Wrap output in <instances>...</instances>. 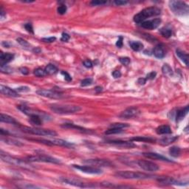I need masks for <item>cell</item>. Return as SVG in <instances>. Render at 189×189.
I'll use <instances>...</instances> for the list:
<instances>
[{
    "instance_id": "obj_1",
    "label": "cell",
    "mask_w": 189,
    "mask_h": 189,
    "mask_svg": "<svg viewBox=\"0 0 189 189\" xmlns=\"http://www.w3.org/2000/svg\"><path fill=\"white\" fill-rule=\"evenodd\" d=\"M51 111L59 115H70L78 112L81 110V108L78 106L69 105V104H53L49 106Z\"/></svg>"
},
{
    "instance_id": "obj_2",
    "label": "cell",
    "mask_w": 189,
    "mask_h": 189,
    "mask_svg": "<svg viewBox=\"0 0 189 189\" xmlns=\"http://www.w3.org/2000/svg\"><path fill=\"white\" fill-rule=\"evenodd\" d=\"M161 14L160 9L157 8V7H149L144 9L143 10L134 16V22L137 24H140L146 20L148 18L152 17V16H158Z\"/></svg>"
},
{
    "instance_id": "obj_3",
    "label": "cell",
    "mask_w": 189,
    "mask_h": 189,
    "mask_svg": "<svg viewBox=\"0 0 189 189\" xmlns=\"http://www.w3.org/2000/svg\"><path fill=\"white\" fill-rule=\"evenodd\" d=\"M115 176L117 177L126 179H149L153 177L150 174L142 173L138 171H120L117 172Z\"/></svg>"
},
{
    "instance_id": "obj_4",
    "label": "cell",
    "mask_w": 189,
    "mask_h": 189,
    "mask_svg": "<svg viewBox=\"0 0 189 189\" xmlns=\"http://www.w3.org/2000/svg\"><path fill=\"white\" fill-rule=\"evenodd\" d=\"M169 8L175 15L183 16L188 15L189 7L186 3L182 1H170Z\"/></svg>"
},
{
    "instance_id": "obj_5",
    "label": "cell",
    "mask_w": 189,
    "mask_h": 189,
    "mask_svg": "<svg viewBox=\"0 0 189 189\" xmlns=\"http://www.w3.org/2000/svg\"><path fill=\"white\" fill-rule=\"evenodd\" d=\"M20 129L27 134L34 135H40V136H47V137H54L57 136V133L53 130L40 129V128L35 127H28V126H21Z\"/></svg>"
},
{
    "instance_id": "obj_6",
    "label": "cell",
    "mask_w": 189,
    "mask_h": 189,
    "mask_svg": "<svg viewBox=\"0 0 189 189\" xmlns=\"http://www.w3.org/2000/svg\"><path fill=\"white\" fill-rule=\"evenodd\" d=\"M1 159L4 162L10 163V164L14 165V166H19L25 168H31V166L29 163H27L26 161L6 155V154L3 153L2 151H1Z\"/></svg>"
},
{
    "instance_id": "obj_7",
    "label": "cell",
    "mask_w": 189,
    "mask_h": 189,
    "mask_svg": "<svg viewBox=\"0 0 189 189\" xmlns=\"http://www.w3.org/2000/svg\"><path fill=\"white\" fill-rule=\"evenodd\" d=\"M27 161L29 162H38V163H53V164H60L61 163L60 159L55 158V157H50L48 155H33L29 156L27 157Z\"/></svg>"
},
{
    "instance_id": "obj_8",
    "label": "cell",
    "mask_w": 189,
    "mask_h": 189,
    "mask_svg": "<svg viewBox=\"0 0 189 189\" xmlns=\"http://www.w3.org/2000/svg\"><path fill=\"white\" fill-rule=\"evenodd\" d=\"M33 140L39 142L41 144L47 145V146H63L66 148H73L74 144H70L67 141L61 140V139H53V140H44V139H33Z\"/></svg>"
},
{
    "instance_id": "obj_9",
    "label": "cell",
    "mask_w": 189,
    "mask_h": 189,
    "mask_svg": "<svg viewBox=\"0 0 189 189\" xmlns=\"http://www.w3.org/2000/svg\"><path fill=\"white\" fill-rule=\"evenodd\" d=\"M36 93L40 96L45 97L52 99H59L63 97V94L59 91L53 90V89H38Z\"/></svg>"
},
{
    "instance_id": "obj_10",
    "label": "cell",
    "mask_w": 189,
    "mask_h": 189,
    "mask_svg": "<svg viewBox=\"0 0 189 189\" xmlns=\"http://www.w3.org/2000/svg\"><path fill=\"white\" fill-rule=\"evenodd\" d=\"M61 180L66 184L79 187V188H95V187H97V185H93V183H84V182L78 180V179H73V178H62Z\"/></svg>"
},
{
    "instance_id": "obj_11",
    "label": "cell",
    "mask_w": 189,
    "mask_h": 189,
    "mask_svg": "<svg viewBox=\"0 0 189 189\" xmlns=\"http://www.w3.org/2000/svg\"><path fill=\"white\" fill-rule=\"evenodd\" d=\"M17 109H19L22 112H23L25 115L31 116L33 115H38L41 116L43 119H45V117H48V115H47L44 112L39 111V110L31 109V108L28 107V106L25 105H19L17 106Z\"/></svg>"
},
{
    "instance_id": "obj_12",
    "label": "cell",
    "mask_w": 189,
    "mask_h": 189,
    "mask_svg": "<svg viewBox=\"0 0 189 189\" xmlns=\"http://www.w3.org/2000/svg\"><path fill=\"white\" fill-rule=\"evenodd\" d=\"M73 168L81 171V172L89 174H100L103 173V171L96 167L89 166H79V165H73Z\"/></svg>"
},
{
    "instance_id": "obj_13",
    "label": "cell",
    "mask_w": 189,
    "mask_h": 189,
    "mask_svg": "<svg viewBox=\"0 0 189 189\" xmlns=\"http://www.w3.org/2000/svg\"><path fill=\"white\" fill-rule=\"evenodd\" d=\"M137 164L142 169L147 171H157L159 168L156 163L151 162V161L144 160V159H140L137 161Z\"/></svg>"
},
{
    "instance_id": "obj_14",
    "label": "cell",
    "mask_w": 189,
    "mask_h": 189,
    "mask_svg": "<svg viewBox=\"0 0 189 189\" xmlns=\"http://www.w3.org/2000/svg\"><path fill=\"white\" fill-rule=\"evenodd\" d=\"M140 113V111L137 109V107H129L125 109L123 111L120 115H119V117L121 119H129L132 118L134 117H136L138 114Z\"/></svg>"
},
{
    "instance_id": "obj_15",
    "label": "cell",
    "mask_w": 189,
    "mask_h": 189,
    "mask_svg": "<svg viewBox=\"0 0 189 189\" xmlns=\"http://www.w3.org/2000/svg\"><path fill=\"white\" fill-rule=\"evenodd\" d=\"M157 180L159 183L163 185H188V181L186 182H182L177 180V179H174L171 177H159L157 179Z\"/></svg>"
},
{
    "instance_id": "obj_16",
    "label": "cell",
    "mask_w": 189,
    "mask_h": 189,
    "mask_svg": "<svg viewBox=\"0 0 189 189\" xmlns=\"http://www.w3.org/2000/svg\"><path fill=\"white\" fill-rule=\"evenodd\" d=\"M84 163L92 165V166H96L98 167H111L112 166L111 162L107 159H90L84 161Z\"/></svg>"
},
{
    "instance_id": "obj_17",
    "label": "cell",
    "mask_w": 189,
    "mask_h": 189,
    "mask_svg": "<svg viewBox=\"0 0 189 189\" xmlns=\"http://www.w3.org/2000/svg\"><path fill=\"white\" fill-rule=\"evenodd\" d=\"M161 23V20L159 19H155L148 21H144V22L140 23V27L146 30H155L159 26Z\"/></svg>"
},
{
    "instance_id": "obj_18",
    "label": "cell",
    "mask_w": 189,
    "mask_h": 189,
    "mask_svg": "<svg viewBox=\"0 0 189 189\" xmlns=\"http://www.w3.org/2000/svg\"><path fill=\"white\" fill-rule=\"evenodd\" d=\"M106 144L123 148H132L135 146V144H134L133 142H128V141L124 140H107L106 141Z\"/></svg>"
},
{
    "instance_id": "obj_19",
    "label": "cell",
    "mask_w": 189,
    "mask_h": 189,
    "mask_svg": "<svg viewBox=\"0 0 189 189\" xmlns=\"http://www.w3.org/2000/svg\"><path fill=\"white\" fill-rule=\"evenodd\" d=\"M143 155L145 157L148 159H155V160H159V161H166V162H172L171 159H168L167 157H164V156L159 155V154L155 153V152H146V153H144Z\"/></svg>"
},
{
    "instance_id": "obj_20",
    "label": "cell",
    "mask_w": 189,
    "mask_h": 189,
    "mask_svg": "<svg viewBox=\"0 0 189 189\" xmlns=\"http://www.w3.org/2000/svg\"><path fill=\"white\" fill-rule=\"evenodd\" d=\"M0 92H1L2 94L7 95V96L14 97V98L19 96V95L18 94V93L16 90L10 89L8 87H5L4 85L0 86Z\"/></svg>"
},
{
    "instance_id": "obj_21",
    "label": "cell",
    "mask_w": 189,
    "mask_h": 189,
    "mask_svg": "<svg viewBox=\"0 0 189 189\" xmlns=\"http://www.w3.org/2000/svg\"><path fill=\"white\" fill-rule=\"evenodd\" d=\"M14 55L12 54V53H4L2 52H1V54H0V60H1V67H5L6 65V64H8V62L11 61L14 59Z\"/></svg>"
},
{
    "instance_id": "obj_22",
    "label": "cell",
    "mask_w": 189,
    "mask_h": 189,
    "mask_svg": "<svg viewBox=\"0 0 189 189\" xmlns=\"http://www.w3.org/2000/svg\"><path fill=\"white\" fill-rule=\"evenodd\" d=\"M154 56L157 58H163V57L166 56V50H165V47L162 44H159L155 47L153 50Z\"/></svg>"
},
{
    "instance_id": "obj_23",
    "label": "cell",
    "mask_w": 189,
    "mask_h": 189,
    "mask_svg": "<svg viewBox=\"0 0 189 189\" xmlns=\"http://www.w3.org/2000/svg\"><path fill=\"white\" fill-rule=\"evenodd\" d=\"M61 127L66 128V129H76L78 131L84 133H91L92 132L89 129H87L85 128L81 127L79 126H76V125L73 124H64L61 125Z\"/></svg>"
},
{
    "instance_id": "obj_24",
    "label": "cell",
    "mask_w": 189,
    "mask_h": 189,
    "mask_svg": "<svg viewBox=\"0 0 189 189\" xmlns=\"http://www.w3.org/2000/svg\"><path fill=\"white\" fill-rule=\"evenodd\" d=\"M0 120L2 123H6V124H18L17 121L16 120V119L14 117H13L10 115H6V114L2 113L0 115Z\"/></svg>"
},
{
    "instance_id": "obj_25",
    "label": "cell",
    "mask_w": 189,
    "mask_h": 189,
    "mask_svg": "<svg viewBox=\"0 0 189 189\" xmlns=\"http://www.w3.org/2000/svg\"><path fill=\"white\" fill-rule=\"evenodd\" d=\"M188 112V106H185V108L181 109H178L176 112V121L179 122L184 118L185 115Z\"/></svg>"
},
{
    "instance_id": "obj_26",
    "label": "cell",
    "mask_w": 189,
    "mask_h": 189,
    "mask_svg": "<svg viewBox=\"0 0 189 189\" xmlns=\"http://www.w3.org/2000/svg\"><path fill=\"white\" fill-rule=\"evenodd\" d=\"M156 132L158 135H169L171 133V129L169 126L163 125V126H158L156 129Z\"/></svg>"
},
{
    "instance_id": "obj_27",
    "label": "cell",
    "mask_w": 189,
    "mask_h": 189,
    "mask_svg": "<svg viewBox=\"0 0 189 189\" xmlns=\"http://www.w3.org/2000/svg\"><path fill=\"white\" fill-rule=\"evenodd\" d=\"M178 138L177 136L175 137H170V136H166L163 137L162 139L159 140V144L162 145V146H168V145L171 144L172 143H174L177 139Z\"/></svg>"
},
{
    "instance_id": "obj_28",
    "label": "cell",
    "mask_w": 189,
    "mask_h": 189,
    "mask_svg": "<svg viewBox=\"0 0 189 189\" xmlns=\"http://www.w3.org/2000/svg\"><path fill=\"white\" fill-rule=\"evenodd\" d=\"M176 54L180 58L182 61H183V63H185V65H188V55L187 54V53L180 50V49H177V50H176Z\"/></svg>"
},
{
    "instance_id": "obj_29",
    "label": "cell",
    "mask_w": 189,
    "mask_h": 189,
    "mask_svg": "<svg viewBox=\"0 0 189 189\" xmlns=\"http://www.w3.org/2000/svg\"><path fill=\"white\" fill-rule=\"evenodd\" d=\"M44 119L41 116L38 115H33L30 116V121L33 125H36V126H41L43 123Z\"/></svg>"
},
{
    "instance_id": "obj_30",
    "label": "cell",
    "mask_w": 189,
    "mask_h": 189,
    "mask_svg": "<svg viewBox=\"0 0 189 189\" xmlns=\"http://www.w3.org/2000/svg\"><path fill=\"white\" fill-rule=\"evenodd\" d=\"M131 141L133 142H144V143H155V139L152 138V137H132L131 139Z\"/></svg>"
},
{
    "instance_id": "obj_31",
    "label": "cell",
    "mask_w": 189,
    "mask_h": 189,
    "mask_svg": "<svg viewBox=\"0 0 189 189\" xmlns=\"http://www.w3.org/2000/svg\"><path fill=\"white\" fill-rule=\"evenodd\" d=\"M129 45L134 51L139 52L144 48V45L140 41H130Z\"/></svg>"
},
{
    "instance_id": "obj_32",
    "label": "cell",
    "mask_w": 189,
    "mask_h": 189,
    "mask_svg": "<svg viewBox=\"0 0 189 189\" xmlns=\"http://www.w3.org/2000/svg\"><path fill=\"white\" fill-rule=\"evenodd\" d=\"M45 69L46 73H47V74L49 75L56 74V73L58 72V68H57L54 65H52V64H49V65H47Z\"/></svg>"
},
{
    "instance_id": "obj_33",
    "label": "cell",
    "mask_w": 189,
    "mask_h": 189,
    "mask_svg": "<svg viewBox=\"0 0 189 189\" xmlns=\"http://www.w3.org/2000/svg\"><path fill=\"white\" fill-rule=\"evenodd\" d=\"M169 154L173 157H178L181 154V149L177 146H172L169 149Z\"/></svg>"
},
{
    "instance_id": "obj_34",
    "label": "cell",
    "mask_w": 189,
    "mask_h": 189,
    "mask_svg": "<svg viewBox=\"0 0 189 189\" xmlns=\"http://www.w3.org/2000/svg\"><path fill=\"white\" fill-rule=\"evenodd\" d=\"M162 71H163V74L166 75V76H172V74H173L172 69L171 68L170 66L168 65H164L163 66Z\"/></svg>"
},
{
    "instance_id": "obj_35",
    "label": "cell",
    "mask_w": 189,
    "mask_h": 189,
    "mask_svg": "<svg viewBox=\"0 0 189 189\" xmlns=\"http://www.w3.org/2000/svg\"><path fill=\"white\" fill-rule=\"evenodd\" d=\"M160 33L163 37L170 38L172 35V31L168 28H162L160 30Z\"/></svg>"
},
{
    "instance_id": "obj_36",
    "label": "cell",
    "mask_w": 189,
    "mask_h": 189,
    "mask_svg": "<svg viewBox=\"0 0 189 189\" xmlns=\"http://www.w3.org/2000/svg\"><path fill=\"white\" fill-rule=\"evenodd\" d=\"M33 74L37 77H44L47 75L45 69H43L41 68H37L33 71Z\"/></svg>"
},
{
    "instance_id": "obj_37",
    "label": "cell",
    "mask_w": 189,
    "mask_h": 189,
    "mask_svg": "<svg viewBox=\"0 0 189 189\" xmlns=\"http://www.w3.org/2000/svg\"><path fill=\"white\" fill-rule=\"evenodd\" d=\"M122 129H116V128H110L105 132L106 135H114V134H118L122 132Z\"/></svg>"
},
{
    "instance_id": "obj_38",
    "label": "cell",
    "mask_w": 189,
    "mask_h": 189,
    "mask_svg": "<svg viewBox=\"0 0 189 189\" xmlns=\"http://www.w3.org/2000/svg\"><path fill=\"white\" fill-rule=\"evenodd\" d=\"M129 126L127 124H123V123H115V124H111L110 128H116V129H124Z\"/></svg>"
},
{
    "instance_id": "obj_39",
    "label": "cell",
    "mask_w": 189,
    "mask_h": 189,
    "mask_svg": "<svg viewBox=\"0 0 189 189\" xmlns=\"http://www.w3.org/2000/svg\"><path fill=\"white\" fill-rule=\"evenodd\" d=\"M2 141H5V143H7V144H11V145H16V146H22V144H21V143L19 142V141H17V140H11V139H3L2 138L1 139Z\"/></svg>"
},
{
    "instance_id": "obj_40",
    "label": "cell",
    "mask_w": 189,
    "mask_h": 189,
    "mask_svg": "<svg viewBox=\"0 0 189 189\" xmlns=\"http://www.w3.org/2000/svg\"><path fill=\"white\" fill-rule=\"evenodd\" d=\"M119 61H120V62L123 65L125 66L129 65L130 62H131L130 58H128V57H120V58H119Z\"/></svg>"
},
{
    "instance_id": "obj_41",
    "label": "cell",
    "mask_w": 189,
    "mask_h": 189,
    "mask_svg": "<svg viewBox=\"0 0 189 189\" xmlns=\"http://www.w3.org/2000/svg\"><path fill=\"white\" fill-rule=\"evenodd\" d=\"M67 6H66L65 5H61L57 9V11H58V14H61V15H64V14H65L66 12H67Z\"/></svg>"
},
{
    "instance_id": "obj_42",
    "label": "cell",
    "mask_w": 189,
    "mask_h": 189,
    "mask_svg": "<svg viewBox=\"0 0 189 189\" xmlns=\"http://www.w3.org/2000/svg\"><path fill=\"white\" fill-rule=\"evenodd\" d=\"M93 83V79L92 78H85L81 82V87H87V86L91 85Z\"/></svg>"
},
{
    "instance_id": "obj_43",
    "label": "cell",
    "mask_w": 189,
    "mask_h": 189,
    "mask_svg": "<svg viewBox=\"0 0 189 189\" xmlns=\"http://www.w3.org/2000/svg\"><path fill=\"white\" fill-rule=\"evenodd\" d=\"M16 41H17L18 42H19V45H21L22 47H28L29 45V43L27 42V41H25V40H24L23 38H19L16 39Z\"/></svg>"
},
{
    "instance_id": "obj_44",
    "label": "cell",
    "mask_w": 189,
    "mask_h": 189,
    "mask_svg": "<svg viewBox=\"0 0 189 189\" xmlns=\"http://www.w3.org/2000/svg\"><path fill=\"white\" fill-rule=\"evenodd\" d=\"M107 3L106 1H92L90 5L93 6H98V5H103Z\"/></svg>"
},
{
    "instance_id": "obj_45",
    "label": "cell",
    "mask_w": 189,
    "mask_h": 189,
    "mask_svg": "<svg viewBox=\"0 0 189 189\" xmlns=\"http://www.w3.org/2000/svg\"><path fill=\"white\" fill-rule=\"evenodd\" d=\"M25 28L26 29L27 32L30 33H33V28L32 25L30 23H27L25 25Z\"/></svg>"
},
{
    "instance_id": "obj_46",
    "label": "cell",
    "mask_w": 189,
    "mask_h": 189,
    "mask_svg": "<svg viewBox=\"0 0 189 189\" xmlns=\"http://www.w3.org/2000/svg\"><path fill=\"white\" fill-rule=\"evenodd\" d=\"M69 38H70V36H69V34L66 33H62L61 40L62 41H69Z\"/></svg>"
},
{
    "instance_id": "obj_47",
    "label": "cell",
    "mask_w": 189,
    "mask_h": 189,
    "mask_svg": "<svg viewBox=\"0 0 189 189\" xmlns=\"http://www.w3.org/2000/svg\"><path fill=\"white\" fill-rule=\"evenodd\" d=\"M156 76H157V73H156L155 72H151L150 73H148L147 76H146V80H152L155 78Z\"/></svg>"
},
{
    "instance_id": "obj_48",
    "label": "cell",
    "mask_w": 189,
    "mask_h": 189,
    "mask_svg": "<svg viewBox=\"0 0 189 189\" xmlns=\"http://www.w3.org/2000/svg\"><path fill=\"white\" fill-rule=\"evenodd\" d=\"M83 65L85 67H87V68H91L92 67H93V63H92V61L90 60H86L84 61L83 62Z\"/></svg>"
},
{
    "instance_id": "obj_49",
    "label": "cell",
    "mask_w": 189,
    "mask_h": 189,
    "mask_svg": "<svg viewBox=\"0 0 189 189\" xmlns=\"http://www.w3.org/2000/svg\"><path fill=\"white\" fill-rule=\"evenodd\" d=\"M42 41L45 42H48V43H52L56 40V37H48V38H42Z\"/></svg>"
},
{
    "instance_id": "obj_50",
    "label": "cell",
    "mask_w": 189,
    "mask_h": 189,
    "mask_svg": "<svg viewBox=\"0 0 189 189\" xmlns=\"http://www.w3.org/2000/svg\"><path fill=\"white\" fill-rule=\"evenodd\" d=\"M61 74L65 76V79L67 81H72V78H71V76H69V74H68L67 73L65 72V71H62Z\"/></svg>"
},
{
    "instance_id": "obj_51",
    "label": "cell",
    "mask_w": 189,
    "mask_h": 189,
    "mask_svg": "<svg viewBox=\"0 0 189 189\" xmlns=\"http://www.w3.org/2000/svg\"><path fill=\"white\" fill-rule=\"evenodd\" d=\"M115 5L117 6H121V5H125L128 3L127 1H122V0H116V1L114 2Z\"/></svg>"
},
{
    "instance_id": "obj_52",
    "label": "cell",
    "mask_w": 189,
    "mask_h": 189,
    "mask_svg": "<svg viewBox=\"0 0 189 189\" xmlns=\"http://www.w3.org/2000/svg\"><path fill=\"white\" fill-rule=\"evenodd\" d=\"M16 92H22V93H23V92H28L30 91V88L27 87H21L17 88V89H16Z\"/></svg>"
},
{
    "instance_id": "obj_53",
    "label": "cell",
    "mask_w": 189,
    "mask_h": 189,
    "mask_svg": "<svg viewBox=\"0 0 189 189\" xmlns=\"http://www.w3.org/2000/svg\"><path fill=\"white\" fill-rule=\"evenodd\" d=\"M116 46L117 47H119V48L122 47V46H123V37L122 36H120V37H119L118 40H117L116 42Z\"/></svg>"
},
{
    "instance_id": "obj_54",
    "label": "cell",
    "mask_w": 189,
    "mask_h": 189,
    "mask_svg": "<svg viewBox=\"0 0 189 189\" xmlns=\"http://www.w3.org/2000/svg\"><path fill=\"white\" fill-rule=\"evenodd\" d=\"M112 76L115 78H118L121 76V73L119 70H115L112 73Z\"/></svg>"
},
{
    "instance_id": "obj_55",
    "label": "cell",
    "mask_w": 189,
    "mask_h": 189,
    "mask_svg": "<svg viewBox=\"0 0 189 189\" xmlns=\"http://www.w3.org/2000/svg\"><path fill=\"white\" fill-rule=\"evenodd\" d=\"M146 78H139L138 81H137V83H138L140 85H144L146 83Z\"/></svg>"
},
{
    "instance_id": "obj_56",
    "label": "cell",
    "mask_w": 189,
    "mask_h": 189,
    "mask_svg": "<svg viewBox=\"0 0 189 189\" xmlns=\"http://www.w3.org/2000/svg\"><path fill=\"white\" fill-rule=\"evenodd\" d=\"M20 71H21V73L24 75H27L29 73L28 69L26 68V67H22V68L20 69Z\"/></svg>"
},
{
    "instance_id": "obj_57",
    "label": "cell",
    "mask_w": 189,
    "mask_h": 189,
    "mask_svg": "<svg viewBox=\"0 0 189 189\" xmlns=\"http://www.w3.org/2000/svg\"><path fill=\"white\" fill-rule=\"evenodd\" d=\"M0 14H1V18H4V16H6V13H5L2 8H1V10H0Z\"/></svg>"
},
{
    "instance_id": "obj_58",
    "label": "cell",
    "mask_w": 189,
    "mask_h": 189,
    "mask_svg": "<svg viewBox=\"0 0 189 189\" xmlns=\"http://www.w3.org/2000/svg\"><path fill=\"white\" fill-rule=\"evenodd\" d=\"M95 91H96L97 93H100V92L102 91V87H97L96 88H95Z\"/></svg>"
},
{
    "instance_id": "obj_59",
    "label": "cell",
    "mask_w": 189,
    "mask_h": 189,
    "mask_svg": "<svg viewBox=\"0 0 189 189\" xmlns=\"http://www.w3.org/2000/svg\"><path fill=\"white\" fill-rule=\"evenodd\" d=\"M33 52H34V53H39L40 52H41V49H38V48L34 49H33Z\"/></svg>"
}]
</instances>
